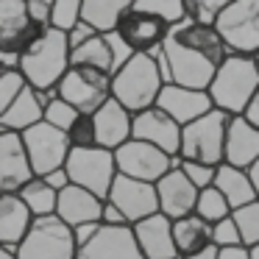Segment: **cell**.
I'll return each instance as SVG.
<instances>
[{"instance_id":"obj_1","label":"cell","mask_w":259,"mask_h":259,"mask_svg":"<svg viewBox=\"0 0 259 259\" xmlns=\"http://www.w3.org/2000/svg\"><path fill=\"white\" fill-rule=\"evenodd\" d=\"M162 51L170 64V84L192 87V90H206L214 70L229 56V48L218 28L195 23L190 17L170 25Z\"/></svg>"},{"instance_id":"obj_2","label":"cell","mask_w":259,"mask_h":259,"mask_svg":"<svg viewBox=\"0 0 259 259\" xmlns=\"http://www.w3.org/2000/svg\"><path fill=\"white\" fill-rule=\"evenodd\" d=\"M70 67V48L64 31L48 25L17 59V70L34 90H56Z\"/></svg>"},{"instance_id":"obj_3","label":"cell","mask_w":259,"mask_h":259,"mask_svg":"<svg viewBox=\"0 0 259 259\" xmlns=\"http://www.w3.org/2000/svg\"><path fill=\"white\" fill-rule=\"evenodd\" d=\"M259 87V67L253 56H229L220 62V67L214 70L212 81H209L206 92L212 98V106L229 114H242L245 103L251 101V95Z\"/></svg>"},{"instance_id":"obj_4","label":"cell","mask_w":259,"mask_h":259,"mask_svg":"<svg viewBox=\"0 0 259 259\" xmlns=\"http://www.w3.org/2000/svg\"><path fill=\"white\" fill-rule=\"evenodd\" d=\"M164 87L151 53H134L120 70L112 73V98L123 103L131 114L156 106L159 90Z\"/></svg>"},{"instance_id":"obj_5","label":"cell","mask_w":259,"mask_h":259,"mask_svg":"<svg viewBox=\"0 0 259 259\" xmlns=\"http://www.w3.org/2000/svg\"><path fill=\"white\" fill-rule=\"evenodd\" d=\"M229 112L220 109H209L198 120L181 125V145L179 156L192 159V162H203L218 167L223 162V145H226V128H229Z\"/></svg>"},{"instance_id":"obj_6","label":"cell","mask_w":259,"mask_h":259,"mask_svg":"<svg viewBox=\"0 0 259 259\" xmlns=\"http://www.w3.org/2000/svg\"><path fill=\"white\" fill-rule=\"evenodd\" d=\"M75 240L73 229L56 214L34 218L14 248V259H75Z\"/></svg>"},{"instance_id":"obj_7","label":"cell","mask_w":259,"mask_h":259,"mask_svg":"<svg viewBox=\"0 0 259 259\" xmlns=\"http://www.w3.org/2000/svg\"><path fill=\"white\" fill-rule=\"evenodd\" d=\"M64 170H67L70 184H78L84 190L95 192L98 198L106 201L112 181L117 176V164H114V151L101 145L90 148H70L67 159H64Z\"/></svg>"},{"instance_id":"obj_8","label":"cell","mask_w":259,"mask_h":259,"mask_svg":"<svg viewBox=\"0 0 259 259\" xmlns=\"http://www.w3.org/2000/svg\"><path fill=\"white\" fill-rule=\"evenodd\" d=\"M229 53L256 56L259 53V0H231L214 20Z\"/></svg>"},{"instance_id":"obj_9","label":"cell","mask_w":259,"mask_h":259,"mask_svg":"<svg viewBox=\"0 0 259 259\" xmlns=\"http://www.w3.org/2000/svg\"><path fill=\"white\" fill-rule=\"evenodd\" d=\"M56 95L75 106L81 114H92L106 98H112V75L95 67H73L70 64L62 81L56 84Z\"/></svg>"},{"instance_id":"obj_10","label":"cell","mask_w":259,"mask_h":259,"mask_svg":"<svg viewBox=\"0 0 259 259\" xmlns=\"http://www.w3.org/2000/svg\"><path fill=\"white\" fill-rule=\"evenodd\" d=\"M20 137H23V145H25V153H28L34 176L64 167V159H67V153H70L67 131L39 120V123H34L31 128L20 131Z\"/></svg>"},{"instance_id":"obj_11","label":"cell","mask_w":259,"mask_h":259,"mask_svg":"<svg viewBox=\"0 0 259 259\" xmlns=\"http://www.w3.org/2000/svg\"><path fill=\"white\" fill-rule=\"evenodd\" d=\"M114 164H117L120 176L156 184V181L173 167V156L164 153L162 148L151 145V142H142V140H134V137H131V140H125L120 148H114Z\"/></svg>"},{"instance_id":"obj_12","label":"cell","mask_w":259,"mask_h":259,"mask_svg":"<svg viewBox=\"0 0 259 259\" xmlns=\"http://www.w3.org/2000/svg\"><path fill=\"white\" fill-rule=\"evenodd\" d=\"M42 31L31 20L25 0H0V51L20 56Z\"/></svg>"},{"instance_id":"obj_13","label":"cell","mask_w":259,"mask_h":259,"mask_svg":"<svg viewBox=\"0 0 259 259\" xmlns=\"http://www.w3.org/2000/svg\"><path fill=\"white\" fill-rule=\"evenodd\" d=\"M106 201H112L114 206L125 214L128 223H137V220L159 212L156 184H151V181H140V179H128V176H120V173L114 176Z\"/></svg>"},{"instance_id":"obj_14","label":"cell","mask_w":259,"mask_h":259,"mask_svg":"<svg viewBox=\"0 0 259 259\" xmlns=\"http://www.w3.org/2000/svg\"><path fill=\"white\" fill-rule=\"evenodd\" d=\"M131 137L162 148L170 156H179L181 125L176 123L167 112H162L159 106H148V109H142V112L131 114Z\"/></svg>"},{"instance_id":"obj_15","label":"cell","mask_w":259,"mask_h":259,"mask_svg":"<svg viewBox=\"0 0 259 259\" xmlns=\"http://www.w3.org/2000/svg\"><path fill=\"white\" fill-rule=\"evenodd\" d=\"M75 259H145L134 240L131 226L101 223L98 234L75 251Z\"/></svg>"},{"instance_id":"obj_16","label":"cell","mask_w":259,"mask_h":259,"mask_svg":"<svg viewBox=\"0 0 259 259\" xmlns=\"http://www.w3.org/2000/svg\"><path fill=\"white\" fill-rule=\"evenodd\" d=\"M114 31L123 36L125 45L134 53H140V51L151 53L153 48H159L164 42V36H167V31H170V23L162 17H156V14H151V12H142V9L131 6L128 12L120 17V23Z\"/></svg>"},{"instance_id":"obj_17","label":"cell","mask_w":259,"mask_h":259,"mask_svg":"<svg viewBox=\"0 0 259 259\" xmlns=\"http://www.w3.org/2000/svg\"><path fill=\"white\" fill-rule=\"evenodd\" d=\"M134 240L145 259H179L173 242V220L162 212H153L148 218L131 223Z\"/></svg>"},{"instance_id":"obj_18","label":"cell","mask_w":259,"mask_h":259,"mask_svg":"<svg viewBox=\"0 0 259 259\" xmlns=\"http://www.w3.org/2000/svg\"><path fill=\"white\" fill-rule=\"evenodd\" d=\"M156 106L162 112H167L179 125L192 123L201 114H206L209 109H214L206 90H192V87H179V84H164L159 90Z\"/></svg>"},{"instance_id":"obj_19","label":"cell","mask_w":259,"mask_h":259,"mask_svg":"<svg viewBox=\"0 0 259 259\" xmlns=\"http://www.w3.org/2000/svg\"><path fill=\"white\" fill-rule=\"evenodd\" d=\"M156 198H159V212L167 214L170 220H176L195 212L198 187L181 173V167H170L156 181Z\"/></svg>"},{"instance_id":"obj_20","label":"cell","mask_w":259,"mask_h":259,"mask_svg":"<svg viewBox=\"0 0 259 259\" xmlns=\"http://www.w3.org/2000/svg\"><path fill=\"white\" fill-rule=\"evenodd\" d=\"M28 179H34L23 137L17 131L0 134V192H17Z\"/></svg>"},{"instance_id":"obj_21","label":"cell","mask_w":259,"mask_h":259,"mask_svg":"<svg viewBox=\"0 0 259 259\" xmlns=\"http://www.w3.org/2000/svg\"><path fill=\"white\" fill-rule=\"evenodd\" d=\"M92 123H95V145L101 148L114 151L125 140H131V112L114 98H106L92 112Z\"/></svg>"},{"instance_id":"obj_22","label":"cell","mask_w":259,"mask_h":259,"mask_svg":"<svg viewBox=\"0 0 259 259\" xmlns=\"http://www.w3.org/2000/svg\"><path fill=\"white\" fill-rule=\"evenodd\" d=\"M256 159H259V128L248 123L242 114H231L229 128H226L223 162L248 170Z\"/></svg>"},{"instance_id":"obj_23","label":"cell","mask_w":259,"mask_h":259,"mask_svg":"<svg viewBox=\"0 0 259 259\" xmlns=\"http://www.w3.org/2000/svg\"><path fill=\"white\" fill-rule=\"evenodd\" d=\"M101 209H103V198H98L95 192L84 190L78 184H67L56 192V218H62L67 226H78V223H92L101 220Z\"/></svg>"},{"instance_id":"obj_24","label":"cell","mask_w":259,"mask_h":259,"mask_svg":"<svg viewBox=\"0 0 259 259\" xmlns=\"http://www.w3.org/2000/svg\"><path fill=\"white\" fill-rule=\"evenodd\" d=\"M31 220L34 214L20 201L17 192H0V248L14 251L28 231Z\"/></svg>"},{"instance_id":"obj_25","label":"cell","mask_w":259,"mask_h":259,"mask_svg":"<svg viewBox=\"0 0 259 259\" xmlns=\"http://www.w3.org/2000/svg\"><path fill=\"white\" fill-rule=\"evenodd\" d=\"M212 187H218L220 195L229 201L231 209L256 201V190H253V184H251L248 170L245 167H234V164H229V162H220L218 167H214Z\"/></svg>"},{"instance_id":"obj_26","label":"cell","mask_w":259,"mask_h":259,"mask_svg":"<svg viewBox=\"0 0 259 259\" xmlns=\"http://www.w3.org/2000/svg\"><path fill=\"white\" fill-rule=\"evenodd\" d=\"M42 112H45V103L39 101V95H36L34 87L25 84L23 90L17 92V98L9 103V109L0 114V123H3L6 131H17L20 134V131L31 128L34 123H39Z\"/></svg>"},{"instance_id":"obj_27","label":"cell","mask_w":259,"mask_h":259,"mask_svg":"<svg viewBox=\"0 0 259 259\" xmlns=\"http://www.w3.org/2000/svg\"><path fill=\"white\" fill-rule=\"evenodd\" d=\"M173 242H176L179 259L203 251L206 245H212V223L198 218L195 212L184 214V218H176L173 220Z\"/></svg>"},{"instance_id":"obj_28","label":"cell","mask_w":259,"mask_h":259,"mask_svg":"<svg viewBox=\"0 0 259 259\" xmlns=\"http://www.w3.org/2000/svg\"><path fill=\"white\" fill-rule=\"evenodd\" d=\"M134 6V0H84L81 3V20L90 23L98 34H109L117 28L120 17Z\"/></svg>"},{"instance_id":"obj_29","label":"cell","mask_w":259,"mask_h":259,"mask_svg":"<svg viewBox=\"0 0 259 259\" xmlns=\"http://www.w3.org/2000/svg\"><path fill=\"white\" fill-rule=\"evenodd\" d=\"M70 64L73 67H95L112 75V51L103 34L90 36L87 42H81L78 48H70Z\"/></svg>"},{"instance_id":"obj_30","label":"cell","mask_w":259,"mask_h":259,"mask_svg":"<svg viewBox=\"0 0 259 259\" xmlns=\"http://www.w3.org/2000/svg\"><path fill=\"white\" fill-rule=\"evenodd\" d=\"M17 195H20V201L28 206V212L34 214V218H42V214H53V212H56V190H53L51 184H45L42 176L28 179L17 190Z\"/></svg>"},{"instance_id":"obj_31","label":"cell","mask_w":259,"mask_h":259,"mask_svg":"<svg viewBox=\"0 0 259 259\" xmlns=\"http://www.w3.org/2000/svg\"><path fill=\"white\" fill-rule=\"evenodd\" d=\"M195 214H198V218H203L206 223H218V220H223V218H229V214H231V206H229V201L220 195L218 187L209 184V187H203V190H198Z\"/></svg>"},{"instance_id":"obj_32","label":"cell","mask_w":259,"mask_h":259,"mask_svg":"<svg viewBox=\"0 0 259 259\" xmlns=\"http://www.w3.org/2000/svg\"><path fill=\"white\" fill-rule=\"evenodd\" d=\"M231 220L237 223L242 245H256L259 242V198L245 203V206L231 209Z\"/></svg>"},{"instance_id":"obj_33","label":"cell","mask_w":259,"mask_h":259,"mask_svg":"<svg viewBox=\"0 0 259 259\" xmlns=\"http://www.w3.org/2000/svg\"><path fill=\"white\" fill-rule=\"evenodd\" d=\"M134 9H142V12H151L156 17L167 20L170 25L181 23L187 17L184 12V0H134Z\"/></svg>"},{"instance_id":"obj_34","label":"cell","mask_w":259,"mask_h":259,"mask_svg":"<svg viewBox=\"0 0 259 259\" xmlns=\"http://www.w3.org/2000/svg\"><path fill=\"white\" fill-rule=\"evenodd\" d=\"M231 0H184V12L190 20L195 23H203V25H214V20L220 17L226 6Z\"/></svg>"},{"instance_id":"obj_35","label":"cell","mask_w":259,"mask_h":259,"mask_svg":"<svg viewBox=\"0 0 259 259\" xmlns=\"http://www.w3.org/2000/svg\"><path fill=\"white\" fill-rule=\"evenodd\" d=\"M81 3L84 0H53L51 3V28L70 31L81 20Z\"/></svg>"},{"instance_id":"obj_36","label":"cell","mask_w":259,"mask_h":259,"mask_svg":"<svg viewBox=\"0 0 259 259\" xmlns=\"http://www.w3.org/2000/svg\"><path fill=\"white\" fill-rule=\"evenodd\" d=\"M78 109L75 106H70L67 101H62V98H51V101L45 103V112H42V120L45 123H51V125H56V128H62V131H67L70 125H73V120L78 117Z\"/></svg>"},{"instance_id":"obj_37","label":"cell","mask_w":259,"mask_h":259,"mask_svg":"<svg viewBox=\"0 0 259 259\" xmlns=\"http://www.w3.org/2000/svg\"><path fill=\"white\" fill-rule=\"evenodd\" d=\"M25 87V78L17 67H0V114L9 109V103L17 98V92Z\"/></svg>"},{"instance_id":"obj_38","label":"cell","mask_w":259,"mask_h":259,"mask_svg":"<svg viewBox=\"0 0 259 259\" xmlns=\"http://www.w3.org/2000/svg\"><path fill=\"white\" fill-rule=\"evenodd\" d=\"M67 140H70V148L95 145V123H92V114H78L73 120V125L67 128Z\"/></svg>"},{"instance_id":"obj_39","label":"cell","mask_w":259,"mask_h":259,"mask_svg":"<svg viewBox=\"0 0 259 259\" xmlns=\"http://www.w3.org/2000/svg\"><path fill=\"white\" fill-rule=\"evenodd\" d=\"M179 167H181V173H184L187 179L198 187V190H203V187H209L214 181V167H212V164L192 162V159H181Z\"/></svg>"},{"instance_id":"obj_40","label":"cell","mask_w":259,"mask_h":259,"mask_svg":"<svg viewBox=\"0 0 259 259\" xmlns=\"http://www.w3.org/2000/svg\"><path fill=\"white\" fill-rule=\"evenodd\" d=\"M212 245L223 248V245H242L240 240V231H237V223L229 218L218 220V223H212Z\"/></svg>"},{"instance_id":"obj_41","label":"cell","mask_w":259,"mask_h":259,"mask_svg":"<svg viewBox=\"0 0 259 259\" xmlns=\"http://www.w3.org/2000/svg\"><path fill=\"white\" fill-rule=\"evenodd\" d=\"M103 36H106L109 51H112V73H114V70H120L131 56H134V51H131L128 45H125V39L117 34V31H109V34H103Z\"/></svg>"},{"instance_id":"obj_42","label":"cell","mask_w":259,"mask_h":259,"mask_svg":"<svg viewBox=\"0 0 259 259\" xmlns=\"http://www.w3.org/2000/svg\"><path fill=\"white\" fill-rule=\"evenodd\" d=\"M95 34H98V31L92 28L90 23H84V20H78L70 31H64V36H67V48H78L81 42H87L90 36H95Z\"/></svg>"},{"instance_id":"obj_43","label":"cell","mask_w":259,"mask_h":259,"mask_svg":"<svg viewBox=\"0 0 259 259\" xmlns=\"http://www.w3.org/2000/svg\"><path fill=\"white\" fill-rule=\"evenodd\" d=\"M70 229H73L75 248H81L84 242H90L92 237L98 234V229H101V220H92V223H78V226H70Z\"/></svg>"},{"instance_id":"obj_44","label":"cell","mask_w":259,"mask_h":259,"mask_svg":"<svg viewBox=\"0 0 259 259\" xmlns=\"http://www.w3.org/2000/svg\"><path fill=\"white\" fill-rule=\"evenodd\" d=\"M101 223H106V226H131L128 220H125V214L120 212V209L114 206L112 201H103V209H101Z\"/></svg>"},{"instance_id":"obj_45","label":"cell","mask_w":259,"mask_h":259,"mask_svg":"<svg viewBox=\"0 0 259 259\" xmlns=\"http://www.w3.org/2000/svg\"><path fill=\"white\" fill-rule=\"evenodd\" d=\"M42 179H45V184H51L56 192L62 190V187H67V184H70V179H67V170H64V167L48 170V173H42Z\"/></svg>"},{"instance_id":"obj_46","label":"cell","mask_w":259,"mask_h":259,"mask_svg":"<svg viewBox=\"0 0 259 259\" xmlns=\"http://www.w3.org/2000/svg\"><path fill=\"white\" fill-rule=\"evenodd\" d=\"M242 117H245L251 125L259 128V87H256V92L251 95V101L245 103V109H242Z\"/></svg>"},{"instance_id":"obj_47","label":"cell","mask_w":259,"mask_h":259,"mask_svg":"<svg viewBox=\"0 0 259 259\" xmlns=\"http://www.w3.org/2000/svg\"><path fill=\"white\" fill-rule=\"evenodd\" d=\"M218 259H248V245H223L218 248Z\"/></svg>"},{"instance_id":"obj_48","label":"cell","mask_w":259,"mask_h":259,"mask_svg":"<svg viewBox=\"0 0 259 259\" xmlns=\"http://www.w3.org/2000/svg\"><path fill=\"white\" fill-rule=\"evenodd\" d=\"M181 259H218V245H206L203 251L190 253V256H181Z\"/></svg>"},{"instance_id":"obj_49","label":"cell","mask_w":259,"mask_h":259,"mask_svg":"<svg viewBox=\"0 0 259 259\" xmlns=\"http://www.w3.org/2000/svg\"><path fill=\"white\" fill-rule=\"evenodd\" d=\"M248 176H251V184H253V190H256V198H259V159L248 167Z\"/></svg>"},{"instance_id":"obj_50","label":"cell","mask_w":259,"mask_h":259,"mask_svg":"<svg viewBox=\"0 0 259 259\" xmlns=\"http://www.w3.org/2000/svg\"><path fill=\"white\" fill-rule=\"evenodd\" d=\"M17 59L20 56H12V53L0 51V67H17Z\"/></svg>"},{"instance_id":"obj_51","label":"cell","mask_w":259,"mask_h":259,"mask_svg":"<svg viewBox=\"0 0 259 259\" xmlns=\"http://www.w3.org/2000/svg\"><path fill=\"white\" fill-rule=\"evenodd\" d=\"M248 259H259V242L256 245H248Z\"/></svg>"},{"instance_id":"obj_52","label":"cell","mask_w":259,"mask_h":259,"mask_svg":"<svg viewBox=\"0 0 259 259\" xmlns=\"http://www.w3.org/2000/svg\"><path fill=\"white\" fill-rule=\"evenodd\" d=\"M0 259H14V251H9V248H0Z\"/></svg>"},{"instance_id":"obj_53","label":"cell","mask_w":259,"mask_h":259,"mask_svg":"<svg viewBox=\"0 0 259 259\" xmlns=\"http://www.w3.org/2000/svg\"><path fill=\"white\" fill-rule=\"evenodd\" d=\"M25 3H39V6H51L53 0H25Z\"/></svg>"},{"instance_id":"obj_54","label":"cell","mask_w":259,"mask_h":259,"mask_svg":"<svg viewBox=\"0 0 259 259\" xmlns=\"http://www.w3.org/2000/svg\"><path fill=\"white\" fill-rule=\"evenodd\" d=\"M253 59H256V67H259V53H256V56H253Z\"/></svg>"},{"instance_id":"obj_55","label":"cell","mask_w":259,"mask_h":259,"mask_svg":"<svg viewBox=\"0 0 259 259\" xmlns=\"http://www.w3.org/2000/svg\"><path fill=\"white\" fill-rule=\"evenodd\" d=\"M3 131H6V128H3V123H0V134H3Z\"/></svg>"}]
</instances>
